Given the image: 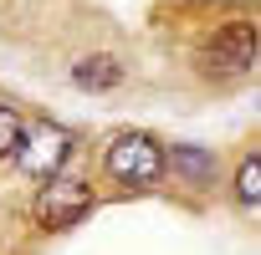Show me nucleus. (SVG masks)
<instances>
[{"label": "nucleus", "instance_id": "nucleus-7", "mask_svg": "<svg viewBox=\"0 0 261 255\" xmlns=\"http://www.w3.org/2000/svg\"><path fill=\"white\" fill-rule=\"evenodd\" d=\"M236 204H261V158L256 153H246L241 164H236Z\"/></svg>", "mask_w": 261, "mask_h": 255}, {"label": "nucleus", "instance_id": "nucleus-8", "mask_svg": "<svg viewBox=\"0 0 261 255\" xmlns=\"http://www.w3.org/2000/svg\"><path fill=\"white\" fill-rule=\"evenodd\" d=\"M21 138H26V122H21V112L0 107V158H16Z\"/></svg>", "mask_w": 261, "mask_h": 255}, {"label": "nucleus", "instance_id": "nucleus-3", "mask_svg": "<svg viewBox=\"0 0 261 255\" xmlns=\"http://www.w3.org/2000/svg\"><path fill=\"white\" fill-rule=\"evenodd\" d=\"M67 153H72V138L62 133L57 122H36V128H26V138H21V148H16V164H21V174L26 179H57L62 174V164H67Z\"/></svg>", "mask_w": 261, "mask_h": 255}, {"label": "nucleus", "instance_id": "nucleus-2", "mask_svg": "<svg viewBox=\"0 0 261 255\" xmlns=\"http://www.w3.org/2000/svg\"><path fill=\"white\" fill-rule=\"evenodd\" d=\"M87 209H92V184L77 174H57L36 194V225L41 230H72Z\"/></svg>", "mask_w": 261, "mask_h": 255}, {"label": "nucleus", "instance_id": "nucleus-5", "mask_svg": "<svg viewBox=\"0 0 261 255\" xmlns=\"http://www.w3.org/2000/svg\"><path fill=\"white\" fill-rule=\"evenodd\" d=\"M164 169H174L185 184L205 189V184L215 179V153H210V148H200V143H174V148L164 153Z\"/></svg>", "mask_w": 261, "mask_h": 255}, {"label": "nucleus", "instance_id": "nucleus-1", "mask_svg": "<svg viewBox=\"0 0 261 255\" xmlns=\"http://www.w3.org/2000/svg\"><path fill=\"white\" fill-rule=\"evenodd\" d=\"M102 169L123 189H154L164 179V148L154 133H118L102 153Z\"/></svg>", "mask_w": 261, "mask_h": 255}, {"label": "nucleus", "instance_id": "nucleus-4", "mask_svg": "<svg viewBox=\"0 0 261 255\" xmlns=\"http://www.w3.org/2000/svg\"><path fill=\"white\" fill-rule=\"evenodd\" d=\"M205 67L220 72V77H246L256 67V26L251 21H230L210 36L205 46Z\"/></svg>", "mask_w": 261, "mask_h": 255}, {"label": "nucleus", "instance_id": "nucleus-6", "mask_svg": "<svg viewBox=\"0 0 261 255\" xmlns=\"http://www.w3.org/2000/svg\"><path fill=\"white\" fill-rule=\"evenodd\" d=\"M72 82H77L82 92H113V87L123 82V61L108 56V51H92V56L72 61Z\"/></svg>", "mask_w": 261, "mask_h": 255}]
</instances>
